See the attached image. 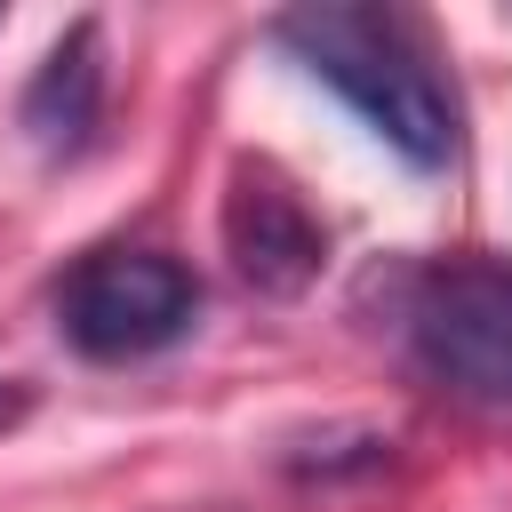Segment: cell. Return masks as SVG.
Listing matches in <instances>:
<instances>
[{
  "instance_id": "cell-6",
  "label": "cell",
  "mask_w": 512,
  "mask_h": 512,
  "mask_svg": "<svg viewBox=\"0 0 512 512\" xmlns=\"http://www.w3.org/2000/svg\"><path fill=\"white\" fill-rule=\"evenodd\" d=\"M16 416H24V384H8V376H0V424H16Z\"/></svg>"
},
{
  "instance_id": "cell-5",
  "label": "cell",
  "mask_w": 512,
  "mask_h": 512,
  "mask_svg": "<svg viewBox=\"0 0 512 512\" xmlns=\"http://www.w3.org/2000/svg\"><path fill=\"white\" fill-rule=\"evenodd\" d=\"M16 120H24V136H32L40 160H80L96 144V128H104V32H96V16L64 24V40L24 80Z\"/></svg>"
},
{
  "instance_id": "cell-3",
  "label": "cell",
  "mask_w": 512,
  "mask_h": 512,
  "mask_svg": "<svg viewBox=\"0 0 512 512\" xmlns=\"http://www.w3.org/2000/svg\"><path fill=\"white\" fill-rule=\"evenodd\" d=\"M200 312V280L192 264H176L168 248H88L64 280H56V328L80 360H152L168 352Z\"/></svg>"
},
{
  "instance_id": "cell-1",
  "label": "cell",
  "mask_w": 512,
  "mask_h": 512,
  "mask_svg": "<svg viewBox=\"0 0 512 512\" xmlns=\"http://www.w3.org/2000/svg\"><path fill=\"white\" fill-rule=\"evenodd\" d=\"M272 48H288L312 80H328L408 168L456 160V80L440 72L432 32L384 0H304L272 16Z\"/></svg>"
},
{
  "instance_id": "cell-2",
  "label": "cell",
  "mask_w": 512,
  "mask_h": 512,
  "mask_svg": "<svg viewBox=\"0 0 512 512\" xmlns=\"http://www.w3.org/2000/svg\"><path fill=\"white\" fill-rule=\"evenodd\" d=\"M400 336L440 392L512 416V264L448 256V264L408 272Z\"/></svg>"
},
{
  "instance_id": "cell-4",
  "label": "cell",
  "mask_w": 512,
  "mask_h": 512,
  "mask_svg": "<svg viewBox=\"0 0 512 512\" xmlns=\"http://www.w3.org/2000/svg\"><path fill=\"white\" fill-rule=\"evenodd\" d=\"M224 256L256 296H304L328 264V232L272 160H240L224 192Z\"/></svg>"
}]
</instances>
